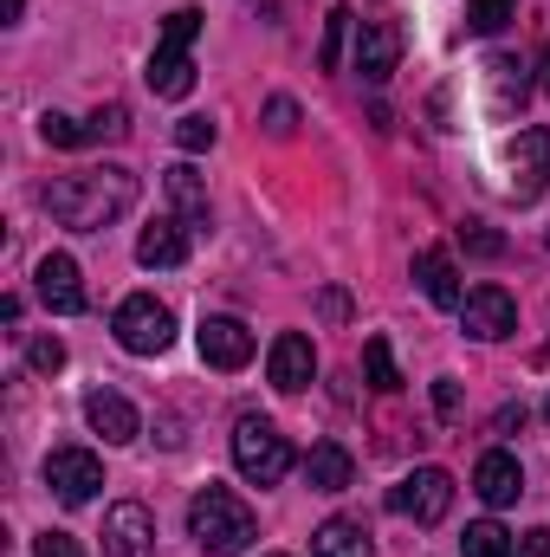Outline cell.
Instances as JSON below:
<instances>
[{
  "mask_svg": "<svg viewBox=\"0 0 550 557\" xmlns=\"http://www.w3.org/2000/svg\"><path fill=\"white\" fill-rule=\"evenodd\" d=\"M39 137L52 143V149H78V143H91V137H85V124H78V117H65V111H46V117H39Z\"/></svg>",
  "mask_w": 550,
  "mask_h": 557,
  "instance_id": "obj_27",
  "label": "cell"
},
{
  "mask_svg": "<svg viewBox=\"0 0 550 557\" xmlns=\"http://www.w3.org/2000/svg\"><path fill=\"white\" fill-rule=\"evenodd\" d=\"M46 214L72 234H104L111 221H124L137 208V175L124 162H104V169H78V175H59L39 188Z\"/></svg>",
  "mask_w": 550,
  "mask_h": 557,
  "instance_id": "obj_1",
  "label": "cell"
},
{
  "mask_svg": "<svg viewBox=\"0 0 550 557\" xmlns=\"http://www.w3.org/2000/svg\"><path fill=\"white\" fill-rule=\"evenodd\" d=\"M460 557H512V532H505L499 519H479V525H466Z\"/></svg>",
  "mask_w": 550,
  "mask_h": 557,
  "instance_id": "obj_23",
  "label": "cell"
},
{
  "mask_svg": "<svg viewBox=\"0 0 550 557\" xmlns=\"http://www.w3.org/2000/svg\"><path fill=\"white\" fill-rule=\"evenodd\" d=\"M266 131H273V137H291V131H298V104H291V98H273V104H266Z\"/></svg>",
  "mask_w": 550,
  "mask_h": 557,
  "instance_id": "obj_34",
  "label": "cell"
},
{
  "mask_svg": "<svg viewBox=\"0 0 550 557\" xmlns=\"http://www.w3.org/2000/svg\"><path fill=\"white\" fill-rule=\"evenodd\" d=\"M142 78H149L155 98H188V91H195V59H188V46H162V39H155Z\"/></svg>",
  "mask_w": 550,
  "mask_h": 557,
  "instance_id": "obj_18",
  "label": "cell"
},
{
  "mask_svg": "<svg viewBox=\"0 0 550 557\" xmlns=\"http://www.w3.org/2000/svg\"><path fill=\"white\" fill-rule=\"evenodd\" d=\"M111 331H117V344H124L130 357H162V350L175 344V311H168L162 298H149V292H130V298L117 305Z\"/></svg>",
  "mask_w": 550,
  "mask_h": 557,
  "instance_id": "obj_4",
  "label": "cell"
},
{
  "mask_svg": "<svg viewBox=\"0 0 550 557\" xmlns=\"http://www.w3.org/2000/svg\"><path fill=\"white\" fill-rule=\"evenodd\" d=\"M104 557H155V519L137 499H117L104 512Z\"/></svg>",
  "mask_w": 550,
  "mask_h": 557,
  "instance_id": "obj_10",
  "label": "cell"
},
{
  "mask_svg": "<svg viewBox=\"0 0 550 557\" xmlns=\"http://www.w3.org/2000/svg\"><path fill=\"white\" fill-rule=\"evenodd\" d=\"M389 512L396 519H414V525H440L453 512V473L447 467H414L409 480L389 493Z\"/></svg>",
  "mask_w": 550,
  "mask_h": 557,
  "instance_id": "obj_5",
  "label": "cell"
},
{
  "mask_svg": "<svg viewBox=\"0 0 550 557\" xmlns=\"http://www.w3.org/2000/svg\"><path fill=\"white\" fill-rule=\"evenodd\" d=\"M188 539H195L201 552H214V557H240L253 539H260V519H253V506H247L240 493L201 486V493L188 499Z\"/></svg>",
  "mask_w": 550,
  "mask_h": 557,
  "instance_id": "obj_2",
  "label": "cell"
},
{
  "mask_svg": "<svg viewBox=\"0 0 550 557\" xmlns=\"http://www.w3.org/2000/svg\"><path fill=\"white\" fill-rule=\"evenodd\" d=\"M311 552L317 557H370V532H363V519H324L311 532Z\"/></svg>",
  "mask_w": 550,
  "mask_h": 557,
  "instance_id": "obj_21",
  "label": "cell"
},
{
  "mask_svg": "<svg viewBox=\"0 0 550 557\" xmlns=\"http://www.w3.org/2000/svg\"><path fill=\"white\" fill-rule=\"evenodd\" d=\"M33 557H85V545H78L72 532H39V539H33Z\"/></svg>",
  "mask_w": 550,
  "mask_h": 557,
  "instance_id": "obj_33",
  "label": "cell"
},
{
  "mask_svg": "<svg viewBox=\"0 0 550 557\" xmlns=\"http://www.w3.org/2000/svg\"><path fill=\"white\" fill-rule=\"evenodd\" d=\"M434 409H440L447 421L460 416V383H453V376H440V383H434Z\"/></svg>",
  "mask_w": 550,
  "mask_h": 557,
  "instance_id": "obj_35",
  "label": "cell"
},
{
  "mask_svg": "<svg viewBox=\"0 0 550 557\" xmlns=\"http://www.w3.org/2000/svg\"><path fill=\"white\" fill-rule=\"evenodd\" d=\"M545 91H550V46H545Z\"/></svg>",
  "mask_w": 550,
  "mask_h": 557,
  "instance_id": "obj_39",
  "label": "cell"
},
{
  "mask_svg": "<svg viewBox=\"0 0 550 557\" xmlns=\"http://www.w3.org/2000/svg\"><path fill=\"white\" fill-rule=\"evenodd\" d=\"M85 421H91V434H104L111 447H124V441H137L142 434L137 409H130L117 389H91V396H85Z\"/></svg>",
  "mask_w": 550,
  "mask_h": 557,
  "instance_id": "obj_16",
  "label": "cell"
},
{
  "mask_svg": "<svg viewBox=\"0 0 550 557\" xmlns=\"http://www.w3.org/2000/svg\"><path fill=\"white\" fill-rule=\"evenodd\" d=\"M486 78H492V111H518V104H525V91H532L518 59H492V65H486Z\"/></svg>",
  "mask_w": 550,
  "mask_h": 557,
  "instance_id": "obj_22",
  "label": "cell"
},
{
  "mask_svg": "<svg viewBox=\"0 0 550 557\" xmlns=\"http://www.w3.org/2000/svg\"><path fill=\"white\" fill-rule=\"evenodd\" d=\"M512 557H550V532H525V539H512Z\"/></svg>",
  "mask_w": 550,
  "mask_h": 557,
  "instance_id": "obj_36",
  "label": "cell"
},
{
  "mask_svg": "<svg viewBox=\"0 0 550 557\" xmlns=\"http://www.w3.org/2000/svg\"><path fill=\"white\" fill-rule=\"evenodd\" d=\"M363 370H370V389H383V396H396V389H402V376H396V350H389V337H370V344H363Z\"/></svg>",
  "mask_w": 550,
  "mask_h": 557,
  "instance_id": "obj_25",
  "label": "cell"
},
{
  "mask_svg": "<svg viewBox=\"0 0 550 557\" xmlns=\"http://www.w3.org/2000/svg\"><path fill=\"white\" fill-rule=\"evenodd\" d=\"M266 376H273V389H285V396H298V389L317 376V350H311V337H304V331L273 337V350H266Z\"/></svg>",
  "mask_w": 550,
  "mask_h": 557,
  "instance_id": "obj_13",
  "label": "cell"
},
{
  "mask_svg": "<svg viewBox=\"0 0 550 557\" xmlns=\"http://www.w3.org/2000/svg\"><path fill=\"white\" fill-rule=\"evenodd\" d=\"M545 416H550V403H545Z\"/></svg>",
  "mask_w": 550,
  "mask_h": 557,
  "instance_id": "obj_40",
  "label": "cell"
},
{
  "mask_svg": "<svg viewBox=\"0 0 550 557\" xmlns=\"http://www.w3.org/2000/svg\"><path fill=\"white\" fill-rule=\"evenodd\" d=\"M46 486H52L65 506H91L98 486H104V460H98L91 447H59V454H46Z\"/></svg>",
  "mask_w": 550,
  "mask_h": 557,
  "instance_id": "obj_8",
  "label": "cell"
},
{
  "mask_svg": "<svg viewBox=\"0 0 550 557\" xmlns=\"http://www.w3.org/2000/svg\"><path fill=\"white\" fill-rule=\"evenodd\" d=\"M20 13H26V0H7V26H20Z\"/></svg>",
  "mask_w": 550,
  "mask_h": 557,
  "instance_id": "obj_38",
  "label": "cell"
},
{
  "mask_svg": "<svg viewBox=\"0 0 550 557\" xmlns=\"http://www.w3.org/2000/svg\"><path fill=\"white\" fill-rule=\"evenodd\" d=\"M350 26H357L350 7H330V13H324V46H317V65H324V72L343 65V39H350Z\"/></svg>",
  "mask_w": 550,
  "mask_h": 557,
  "instance_id": "obj_24",
  "label": "cell"
},
{
  "mask_svg": "<svg viewBox=\"0 0 550 557\" xmlns=\"http://www.w3.org/2000/svg\"><path fill=\"white\" fill-rule=\"evenodd\" d=\"M473 493H479L486 506H512V499L525 493V467H518L505 447H492V454H479V467H473Z\"/></svg>",
  "mask_w": 550,
  "mask_h": 557,
  "instance_id": "obj_15",
  "label": "cell"
},
{
  "mask_svg": "<svg viewBox=\"0 0 550 557\" xmlns=\"http://www.w3.org/2000/svg\"><path fill=\"white\" fill-rule=\"evenodd\" d=\"M234 467H240L253 486H278V480L291 473V441H285L266 416H240L234 421Z\"/></svg>",
  "mask_w": 550,
  "mask_h": 557,
  "instance_id": "obj_3",
  "label": "cell"
},
{
  "mask_svg": "<svg viewBox=\"0 0 550 557\" xmlns=\"http://www.w3.org/2000/svg\"><path fill=\"white\" fill-rule=\"evenodd\" d=\"M195 344H201V363H208V370H247L253 350H260V337H253L240 318H201Z\"/></svg>",
  "mask_w": 550,
  "mask_h": 557,
  "instance_id": "obj_9",
  "label": "cell"
},
{
  "mask_svg": "<svg viewBox=\"0 0 550 557\" xmlns=\"http://www.w3.org/2000/svg\"><path fill=\"white\" fill-rule=\"evenodd\" d=\"M26 363H33L39 376H59V370H65V344H59V337H33V350H26Z\"/></svg>",
  "mask_w": 550,
  "mask_h": 557,
  "instance_id": "obj_31",
  "label": "cell"
},
{
  "mask_svg": "<svg viewBox=\"0 0 550 557\" xmlns=\"http://www.w3.org/2000/svg\"><path fill=\"white\" fill-rule=\"evenodd\" d=\"M33 292H39V305L59 311V318H78V311H85V278H78V260H72V253H46L39 273H33Z\"/></svg>",
  "mask_w": 550,
  "mask_h": 557,
  "instance_id": "obj_11",
  "label": "cell"
},
{
  "mask_svg": "<svg viewBox=\"0 0 550 557\" xmlns=\"http://www.w3.org/2000/svg\"><path fill=\"white\" fill-rule=\"evenodd\" d=\"M214 137H221V131H214V117H182V124H175L182 156H201V149H214Z\"/></svg>",
  "mask_w": 550,
  "mask_h": 557,
  "instance_id": "obj_30",
  "label": "cell"
},
{
  "mask_svg": "<svg viewBox=\"0 0 550 557\" xmlns=\"http://www.w3.org/2000/svg\"><path fill=\"white\" fill-rule=\"evenodd\" d=\"M195 33H201V7H175L162 20V46H195Z\"/></svg>",
  "mask_w": 550,
  "mask_h": 557,
  "instance_id": "obj_29",
  "label": "cell"
},
{
  "mask_svg": "<svg viewBox=\"0 0 550 557\" xmlns=\"http://www.w3.org/2000/svg\"><path fill=\"white\" fill-rule=\"evenodd\" d=\"M162 188H168V208H175V221H182L188 234H208V221H214V208H208V188H201V175H195V162H175V169L162 175Z\"/></svg>",
  "mask_w": 550,
  "mask_h": 557,
  "instance_id": "obj_14",
  "label": "cell"
},
{
  "mask_svg": "<svg viewBox=\"0 0 550 557\" xmlns=\"http://www.w3.org/2000/svg\"><path fill=\"white\" fill-rule=\"evenodd\" d=\"M492 428H499V434H512V428H525V403H518V409H499V421H492Z\"/></svg>",
  "mask_w": 550,
  "mask_h": 557,
  "instance_id": "obj_37",
  "label": "cell"
},
{
  "mask_svg": "<svg viewBox=\"0 0 550 557\" xmlns=\"http://www.w3.org/2000/svg\"><path fill=\"white\" fill-rule=\"evenodd\" d=\"M85 137H91V143L130 137V111H124V104H104V111H91V117H85Z\"/></svg>",
  "mask_w": 550,
  "mask_h": 557,
  "instance_id": "obj_28",
  "label": "cell"
},
{
  "mask_svg": "<svg viewBox=\"0 0 550 557\" xmlns=\"http://www.w3.org/2000/svg\"><path fill=\"white\" fill-rule=\"evenodd\" d=\"M402 65V26L396 20H357V72L370 85H383Z\"/></svg>",
  "mask_w": 550,
  "mask_h": 557,
  "instance_id": "obj_12",
  "label": "cell"
},
{
  "mask_svg": "<svg viewBox=\"0 0 550 557\" xmlns=\"http://www.w3.org/2000/svg\"><path fill=\"white\" fill-rule=\"evenodd\" d=\"M460 240H466V253H479V260H499V253H505V240H499L492 227H479V221L460 227Z\"/></svg>",
  "mask_w": 550,
  "mask_h": 557,
  "instance_id": "obj_32",
  "label": "cell"
},
{
  "mask_svg": "<svg viewBox=\"0 0 550 557\" xmlns=\"http://www.w3.org/2000/svg\"><path fill=\"white\" fill-rule=\"evenodd\" d=\"M460 331H466L473 344H505V337L518 331V298H512L505 285H473V292L460 298Z\"/></svg>",
  "mask_w": 550,
  "mask_h": 557,
  "instance_id": "obj_6",
  "label": "cell"
},
{
  "mask_svg": "<svg viewBox=\"0 0 550 557\" xmlns=\"http://www.w3.org/2000/svg\"><path fill=\"white\" fill-rule=\"evenodd\" d=\"M137 260L149 267V273L182 267V260H188V227H182V221H155V227H142L137 234Z\"/></svg>",
  "mask_w": 550,
  "mask_h": 557,
  "instance_id": "obj_19",
  "label": "cell"
},
{
  "mask_svg": "<svg viewBox=\"0 0 550 557\" xmlns=\"http://www.w3.org/2000/svg\"><path fill=\"white\" fill-rule=\"evenodd\" d=\"M512 13H518V0H466V26L473 33H499Z\"/></svg>",
  "mask_w": 550,
  "mask_h": 557,
  "instance_id": "obj_26",
  "label": "cell"
},
{
  "mask_svg": "<svg viewBox=\"0 0 550 557\" xmlns=\"http://www.w3.org/2000/svg\"><path fill=\"white\" fill-rule=\"evenodd\" d=\"M414 278H421V292H427V305H440V311H460V273H453V253L447 247H421L414 253Z\"/></svg>",
  "mask_w": 550,
  "mask_h": 557,
  "instance_id": "obj_17",
  "label": "cell"
},
{
  "mask_svg": "<svg viewBox=\"0 0 550 557\" xmlns=\"http://www.w3.org/2000/svg\"><path fill=\"white\" fill-rule=\"evenodd\" d=\"M550 182V131H518L512 149H505V195L512 201H538Z\"/></svg>",
  "mask_w": 550,
  "mask_h": 557,
  "instance_id": "obj_7",
  "label": "cell"
},
{
  "mask_svg": "<svg viewBox=\"0 0 550 557\" xmlns=\"http://www.w3.org/2000/svg\"><path fill=\"white\" fill-rule=\"evenodd\" d=\"M304 480H311L317 493H343V486L357 480V460H350V447H337V441H317V447L304 454Z\"/></svg>",
  "mask_w": 550,
  "mask_h": 557,
  "instance_id": "obj_20",
  "label": "cell"
}]
</instances>
